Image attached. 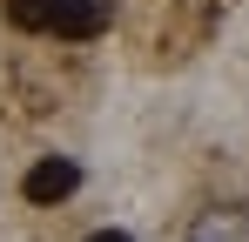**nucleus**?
<instances>
[{"label": "nucleus", "instance_id": "4", "mask_svg": "<svg viewBox=\"0 0 249 242\" xmlns=\"http://www.w3.org/2000/svg\"><path fill=\"white\" fill-rule=\"evenodd\" d=\"M7 7V20L14 27H27V34H47V14H54V0H0Z\"/></svg>", "mask_w": 249, "mask_h": 242}, {"label": "nucleus", "instance_id": "2", "mask_svg": "<svg viewBox=\"0 0 249 242\" xmlns=\"http://www.w3.org/2000/svg\"><path fill=\"white\" fill-rule=\"evenodd\" d=\"M182 242H249V208L243 202H215L182 229Z\"/></svg>", "mask_w": 249, "mask_h": 242}, {"label": "nucleus", "instance_id": "1", "mask_svg": "<svg viewBox=\"0 0 249 242\" xmlns=\"http://www.w3.org/2000/svg\"><path fill=\"white\" fill-rule=\"evenodd\" d=\"M74 189H81V168H74L68 155L34 161V168H27V182H20V195H27V202H41V208H47V202H68Z\"/></svg>", "mask_w": 249, "mask_h": 242}, {"label": "nucleus", "instance_id": "3", "mask_svg": "<svg viewBox=\"0 0 249 242\" xmlns=\"http://www.w3.org/2000/svg\"><path fill=\"white\" fill-rule=\"evenodd\" d=\"M108 27V0H54V14H47V34L61 40H94Z\"/></svg>", "mask_w": 249, "mask_h": 242}, {"label": "nucleus", "instance_id": "5", "mask_svg": "<svg viewBox=\"0 0 249 242\" xmlns=\"http://www.w3.org/2000/svg\"><path fill=\"white\" fill-rule=\"evenodd\" d=\"M88 242H135V236H122V229H94Z\"/></svg>", "mask_w": 249, "mask_h": 242}]
</instances>
